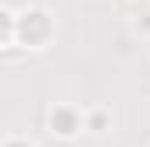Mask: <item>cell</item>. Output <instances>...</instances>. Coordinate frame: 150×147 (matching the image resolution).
Segmentation results:
<instances>
[{"label":"cell","mask_w":150,"mask_h":147,"mask_svg":"<svg viewBox=\"0 0 150 147\" xmlns=\"http://www.w3.org/2000/svg\"><path fill=\"white\" fill-rule=\"evenodd\" d=\"M56 39V14L42 4L18 7V46L25 53H42Z\"/></svg>","instance_id":"cell-1"},{"label":"cell","mask_w":150,"mask_h":147,"mask_svg":"<svg viewBox=\"0 0 150 147\" xmlns=\"http://www.w3.org/2000/svg\"><path fill=\"white\" fill-rule=\"evenodd\" d=\"M45 130H49V137H56V140H63V144H74L77 137L87 133V126H84V109L74 105V102H56V105H49V112H45Z\"/></svg>","instance_id":"cell-2"},{"label":"cell","mask_w":150,"mask_h":147,"mask_svg":"<svg viewBox=\"0 0 150 147\" xmlns=\"http://www.w3.org/2000/svg\"><path fill=\"white\" fill-rule=\"evenodd\" d=\"M84 126H87V137H108L115 130V112L108 105H87L84 109Z\"/></svg>","instance_id":"cell-3"},{"label":"cell","mask_w":150,"mask_h":147,"mask_svg":"<svg viewBox=\"0 0 150 147\" xmlns=\"http://www.w3.org/2000/svg\"><path fill=\"white\" fill-rule=\"evenodd\" d=\"M0 49L4 53L18 49V7H11V4L0 7Z\"/></svg>","instance_id":"cell-4"},{"label":"cell","mask_w":150,"mask_h":147,"mask_svg":"<svg viewBox=\"0 0 150 147\" xmlns=\"http://www.w3.org/2000/svg\"><path fill=\"white\" fill-rule=\"evenodd\" d=\"M0 147H38V144L32 140V137H25V133H7Z\"/></svg>","instance_id":"cell-5"},{"label":"cell","mask_w":150,"mask_h":147,"mask_svg":"<svg viewBox=\"0 0 150 147\" xmlns=\"http://www.w3.org/2000/svg\"><path fill=\"white\" fill-rule=\"evenodd\" d=\"M136 28H140V32H143V35H150V14H143V18H140V21H136Z\"/></svg>","instance_id":"cell-6"},{"label":"cell","mask_w":150,"mask_h":147,"mask_svg":"<svg viewBox=\"0 0 150 147\" xmlns=\"http://www.w3.org/2000/svg\"><path fill=\"white\" fill-rule=\"evenodd\" d=\"M133 4H150V0H133Z\"/></svg>","instance_id":"cell-7"},{"label":"cell","mask_w":150,"mask_h":147,"mask_svg":"<svg viewBox=\"0 0 150 147\" xmlns=\"http://www.w3.org/2000/svg\"><path fill=\"white\" fill-rule=\"evenodd\" d=\"M147 147H150V144H147Z\"/></svg>","instance_id":"cell-8"}]
</instances>
